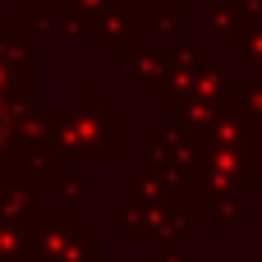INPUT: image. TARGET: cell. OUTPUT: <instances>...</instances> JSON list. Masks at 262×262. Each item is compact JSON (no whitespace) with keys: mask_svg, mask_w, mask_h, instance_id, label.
<instances>
[{"mask_svg":"<svg viewBox=\"0 0 262 262\" xmlns=\"http://www.w3.org/2000/svg\"><path fill=\"white\" fill-rule=\"evenodd\" d=\"M0 129H5V120H0Z\"/></svg>","mask_w":262,"mask_h":262,"instance_id":"1","label":"cell"}]
</instances>
